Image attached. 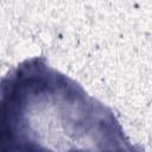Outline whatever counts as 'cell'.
<instances>
[{"mask_svg": "<svg viewBox=\"0 0 152 152\" xmlns=\"http://www.w3.org/2000/svg\"><path fill=\"white\" fill-rule=\"evenodd\" d=\"M1 86L4 142H124L110 109L43 57L21 62Z\"/></svg>", "mask_w": 152, "mask_h": 152, "instance_id": "cell-1", "label": "cell"}]
</instances>
